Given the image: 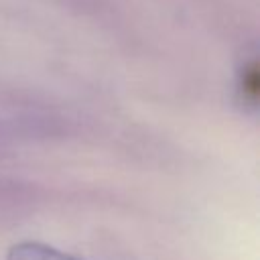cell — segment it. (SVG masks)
<instances>
[{"mask_svg":"<svg viewBox=\"0 0 260 260\" xmlns=\"http://www.w3.org/2000/svg\"><path fill=\"white\" fill-rule=\"evenodd\" d=\"M6 260H79V258L59 252L43 242H18L8 250Z\"/></svg>","mask_w":260,"mask_h":260,"instance_id":"obj_1","label":"cell"}]
</instances>
